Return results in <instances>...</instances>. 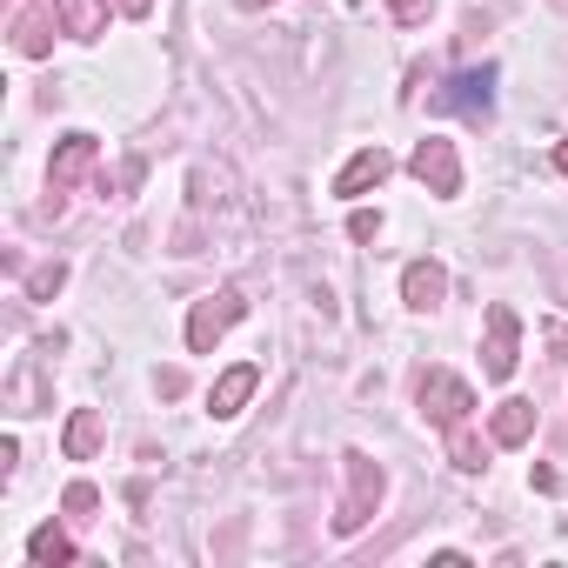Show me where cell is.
Segmentation results:
<instances>
[{
	"label": "cell",
	"mask_w": 568,
	"mask_h": 568,
	"mask_svg": "<svg viewBox=\"0 0 568 568\" xmlns=\"http://www.w3.org/2000/svg\"><path fill=\"white\" fill-rule=\"evenodd\" d=\"M348 462V501H342V515H335V535H355V528H368V515L382 508V488H388V475L362 455V448H348L342 455Z\"/></svg>",
	"instance_id": "1"
},
{
	"label": "cell",
	"mask_w": 568,
	"mask_h": 568,
	"mask_svg": "<svg viewBox=\"0 0 568 568\" xmlns=\"http://www.w3.org/2000/svg\"><path fill=\"white\" fill-rule=\"evenodd\" d=\"M422 415L448 435V428H462V422L475 415V388H468L462 375H448V368H428V375H422Z\"/></svg>",
	"instance_id": "2"
},
{
	"label": "cell",
	"mask_w": 568,
	"mask_h": 568,
	"mask_svg": "<svg viewBox=\"0 0 568 568\" xmlns=\"http://www.w3.org/2000/svg\"><path fill=\"white\" fill-rule=\"evenodd\" d=\"M247 315V302H241V288H221V295H207V302H194V315H187V348L194 355H207L234 322Z\"/></svg>",
	"instance_id": "3"
},
{
	"label": "cell",
	"mask_w": 568,
	"mask_h": 568,
	"mask_svg": "<svg viewBox=\"0 0 568 568\" xmlns=\"http://www.w3.org/2000/svg\"><path fill=\"white\" fill-rule=\"evenodd\" d=\"M408 168H415V181H422L428 194H462V161H455V141L428 134V141L408 154Z\"/></svg>",
	"instance_id": "4"
},
{
	"label": "cell",
	"mask_w": 568,
	"mask_h": 568,
	"mask_svg": "<svg viewBox=\"0 0 568 568\" xmlns=\"http://www.w3.org/2000/svg\"><path fill=\"white\" fill-rule=\"evenodd\" d=\"M515 348H521V322H515V308H508V302H495V308H488L481 375H488V382H508V375H515Z\"/></svg>",
	"instance_id": "5"
},
{
	"label": "cell",
	"mask_w": 568,
	"mask_h": 568,
	"mask_svg": "<svg viewBox=\"0 0 568 568\" xmlns=\"http://www.w3.org/2000/svg\"><path fill=\"white\" fill-rule=\"evenodd\" d=\"M94 161H101V141H94V134H68V141L54 148V161H48V187H54V201H61Z\"/></svg>",
	"instance_id": "6"
},
{
	"label": "cell",
	"mask_w": 568,
	"mask_h": 568,
	"mask_svg": "<svg viewBox=\"0 0 568 568\" xmlns=\"http://www.w3.org/2000/svg\"><path fill=\"white\" fill-rule=\"evenodd\" d=\"M495 88V68H468V74H455L442 94H435V108H462V114H475V121H488V94Z\"/></svg>",
	"instance_id": "7"
},
{
	"label": "cell",
	"mask_w": 568,
	"mask_h": 568,
	"mask_svg": "<svg viewBox=\"0 0 568 568\" xmlns=\"http://www.w3.org/2000/svg\"><path fill=\"white\" fill-rule=\"evenodd\" d=\"M442 295H448V274H442V261H408V267H402V302H408L415 315L442 308Z\"/></svg>",
	"instance_id": "8"
},
{
	"label": "cell",
	"mask_w": 568,
	"mask_h": 568,
	"mask_svg": "<svg viewBox=\"0 0 568 568\" xmlns=\"http://www.w3.org/2000/svg\"><path fill=\"white\" fill-rule=\"evenodd\" d=\"M388 174H395V161H388V148H362V154H355V161H348V168L335 174V194H342V201H355V194H368V187H382Z\"/></svg>",
	"instance_id": "9"
},
{
	"label": "cell",
	"mask_w": 568,
	"mask_h": 568,
	"mask_svg": "<svg viewBox=\"0 0 568 568\" xmlns=\"http://www.w3.org/2000/svg\"><path fill=\"white\" fill-rule=\"evenodd\" d=\"M254 388H261V368H254V362L227 368V375H221V382L207 388V415H221V422H227V415H241V402H247Z\"/></svg>",
	"instance_id": "10"
},
{
	"label": "cell",
	"mask_w": 568,
	"mask_h": 568,
	"mask_svg": "<svg viewBox=\"0 0 568 568\" xmlns=\"http://www.w3.org/2000/svg\"><path fill=\"white\" fill-rule=\"evenodd\" d=\"M488 435H495V448H521L528 435H535V402H501L495 408V422H488Z\"/></svg>",
	"instance_id": "11"
},
{
	"label": "cell",
	"mask_w": 568,
	"mask_h": 568,
	"mask_svg": "<svg viewBox=\"0 0 568 568\" xmlns=\"http://www.w3.org/2000/svg\"><path fill=\"white\" fill-rule=\"evenodd\" d=\"M54 14H61V28H68L74 41H101V28H108V8H101V0H54Z\"/></svg>",
	"instance_id": "12"
},
{
	"label": "cell",
	"mask_w": 568,
	"mask_h": 568,
	"mask_svg": "<svg viewBox=\"0 0 568 568\" xmlns=\"http://www.w3.org/2000/svg\"><path fill=\"white\" fill-rule=\"evenodd\" d=\"M101 448V408H74L68 422V462H88Z\"/></svg>",
	"instance_id": "13"
},
{
	"label": "cell",
	"mask_w": 568,
	"mask_h": 568,
	"mask_svg": "<svg viewBox=\"0 0 568 568\" xmlns=\"http://www.w3.org/2000/svg\"><path fill=\"white\" fill-rule=\"evenodd\" d=\"M28 561H34V568H54V561H74V541H68V535H61V528L48 521V528H34V535H28Z\"/></svg>",
	"instance_id": "14"
},
{
	"label": "cell",
	"mask_w": 568,
	"mask_h": 568,
	"mask_svg": "<svg viewBox=\"0 0 568 568\" xmlns=\"http://www.w3.org/2000/svg\"><path fill=\"white\" fill-rule=\"evenodd\" d=\"M14 48H21L28 61H41V54L54 48V21H48V14H21V41H14Z\"/></svg>",
	"instance_id": "15"
},
{
	"label": "cell",
	"mask_w": 568,
	"mask_h": 568,
	"mask_svg": "<svg viewBox=\"0 0 568 568\" xmlns=\"http://www.w3.org/2000/svg\"><path fill=\"white\" fill-rule=\"evenodd\" d=\"M448 462H455L462 475H475V468H488V462H481V442L468 435V422H462V428H448Z\"/></svg>",
	"instance_id": "16"
},
{
	"label": "cell",
	"mask_w": 568,
	"mask_h": 568,
	"mask_svg": "<svg viewBox=\"0 0 568 568\" xmlns=\"http://www.w3.org/2000/svg\"><path fill=\"white\" fill-rule=\"evenodd\" d=\"M435 14V0H388V21L395 28H415V21H428Z\"/></svg>",
	"instance_id": "17"
},
{
	"label": "cell",
	"mask_w": 568,
	"mask_h": 568,
	"mask_svg": "<svg viewBox=\"0 0 568 568\" xmlns=\"http://www.w3.org/2000/svg\"><path fill=\"white\" fill-rule=\"evenodd\" d=\"M94 501H101V495H94V488H88V481H74V488H68V515H88V508H94Z\"/></svg>",
	"instance_id": "18"
},
{
	"label": "cell",
	"mask_w": 568,
	"mask_h": 568,
	"mask_svg": "<svg viewBox=\"0 0 568 568\" xmlns=\"http://www.w3.org/2000/svg\"><path fill=\"white\" fill-rule=\"evenodd\" d=\"M61 281H68V267H61V261H54V267H41V274H34V295H54Z\"/></svg>",
	"instance_id": "19"
},
{
	"label": "cell",
	"mask_w": 568,
	"mask_h": 568,
	"mask_svg": "<svg viewBox=\"0 0 568 568\" xmlns=\"http://www.w3.org/2000/svg\"><path fill=\"white\" fill-rule=\"evenodd\" d=\"M348 234H355V241H375V234H382V214H355Z\"/></svg>",
	"instance_id": "20"
},
{
	"label": "cell",
	"mask_w": 568,
	"mask_h": 568,
	"mask_svg": "<svg viewBox=\"0 0 568 568\" xmlns=\"http://www.w3.org/2000/svg\"><path fill=\"white\" fill-rule=\"evenodd\" d=\"M548 348H555V355H568V322H555V328H548Z\"/></svg>",
	"instance_id": "21"
},
{
	"label": "cell",
	"mask_w": 568,
	"mask_h": 568,
	"mask_svg": "<svg viewBox=\"0 0 568 568\" xmlns=\"http://www.w3.org/2000/svg\"><path fill=\"white\" fill-rule=\"evenodd\" d=\"M121 8H128V14H148V8H154V0H121Z\"/></svg>",
	"instance_id": "22"
},
{
	"label": "cell",
	"mask_w": 568,
	"mask_h": 568,
	"mask_svg": "<svg viewBox=\"0 0 568 568\" xmlns=\"http://www.w3.org/2000/svg\"><path fill=\"white\" fill-rule=\"evenodd\" d=\"M555 168H561V174H568V141H561V148H555Z\"/></svg>",
	"instance_id": "23"
},
{
	"label": "cell",
	"mask_w": 568,
	"mask_h": 568,
	"mask_svg": "<svg viewBox=\"0 0 568 568\" xmlns=\"http://www.w3.org/2000/svg\"><path fill=\"white\" fill-rule=\"evenodd\" d=\"M247 8H254V0H247Z\"/></svg>",
	"instance_id": "24"
}]
</instances>
